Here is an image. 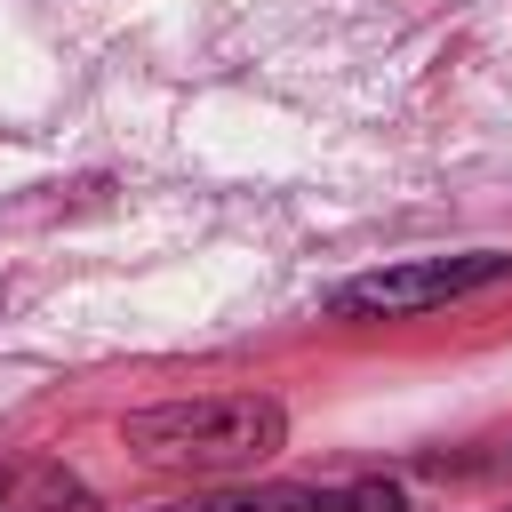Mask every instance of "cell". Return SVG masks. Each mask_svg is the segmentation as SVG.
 Masks as SVG:
<instances>
[{"mask_svg": "<svg viewBox=\"0 0 512 512\" xmlns=\"http://www.w3.org/2000/svg\"><path fill=\"white\" fill-rule=\"evenodd\" d=\"M312 512H408V496H400L392 480H352V488L312 496Z\"/></svg>", "mask_w": 512, "mask_h": 512, "instance_id": "cell-4", "label": "cell"}, {"mask_svg": "<svg viewBox=\"0 0 512 512\" xmlns=\"http://www.w3.org/2000/svg\"><path fill=\"white\" fill-rule=\"evenodd\" d=\"M160 512H312V488H208V496H176Z\"/></svg>", "mask_w": 512, "mask_h": 512, "instance_id": "cell-3", "label": "cell"}, {"mask_svg": "<svg viewBox=\"0 0 512 512\" xmlns=\"http://www.w3.org/2000/svg\"><path fill=\"white\" fill-rule=\"evenodd\" d=\"M512 272V256L496 248H464V256H408V264H384V272H360L328 296L336 320H416V312H440L472 288H496Z\"/></svg>", "mask_w": 512, "mask_h": 512, "instance_id": "cell-2", "label": "cell"}, {"mask_svg": "<svg viewBox=\"0 0 512 512\" xmlns=\"http://www.w3.org/2000/svg\"><path fill=\"white\" fill-rule=\"evenodd\" d=\"M120 440L160 472H248L288 448V408L272 392H200V400L136 408Z\"/></svg>", "mask_w": 512, "mask_h": 512, "instance_id": "cell-1", "label": "cell"}, {"mask_svg": "<svg viewBox=\"0 0 512 512\" xmlns=\"http://www.w3.org/2000/svg\"><path fill=\"white\" fill-rule=\"evenodd\" d=\"M8 488H16V472H8V464H0V504H8Z\"/></svg>", "mask_w": 512, "mask_h": 512, "instance_id": "cell-5", "label": "cell"}]
</instances>
